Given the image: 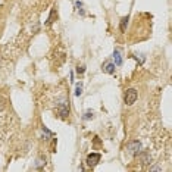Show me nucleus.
Segmentation results:
<instances>
[{"mask_svg": "<svg viewBox=\"0 0 172 172\" xmlns=\"http://www.w3.org/2000/svg\"><path fill=\"white\" fill-rule=\"evenodd\" d=\"M137 97H138L137 90H134V88H128V90L125 91V94H124V102H125L127 105H132V103H135Z\"/></svg>", "mask_w": 172, "mask_h": 172, "instance_id": "f257e3e1", "label": "nucleus"}, {"mask_svg": "<svg viewBox=\"0 0 172 172\" xmlns=\"http://www.w3.org/2000/svg\"><path fill=\"white\" fill-rule=\"evenodd\" d=\"M100 159H102V156L99 154V153H90L88 156H87V160H85V162H87V165L88 166H96L99 162H100Z\"/></svg>", "mask_w": 172, "mask_h": 172, "instance_id": "f03ea898", "label": "nucleus"}, {"mask_svg": "<svg viewBox=\"0 0 172 172\" xmlns=\"http://www.w3.org/2000/svg\"><path fill=\"white\" fill-rule=\"evenodd\" d=\"M140 149H141V144H140L138 141H131V143L128 144V151L132 153V154H137V153L140 151Z\"/></svg>", "mask_w": 172, "mask_h": 172, "instance_id": "7ed1b4c3", "label": "nucleus"}, {"mask_svg": "<svg viewBox=\"0 0 172 172\" xmlns=\"http://www.w3.org/2000/svg\"><path fill=\"white\" fill-rule=\"evenodd\" d=\"M57 112H59V115H60L62 118H66L68 113H69V106H68L66 103H60L59 108H57Z\"/></svg>", "mask_w": 172, "mask_h": 172, "instance_id": "20e7f679", "label": "nucleus"}, {"mask_svg": "<svg viewBox=\"0 0 172 172\" xmlns=\"http://www.w3.org/2000/svg\"><path fill=\"white\" fill-rule=\"evenodd\" d=\"M103 71H105L106 74H113V72H115V63L106 62V63L103 65Z\"/></svg>", "mask_w": 172, "mask_h": 172, "instance_id": "39448f33", "label": "nucleus"}, {"mask_svg": "<svg viewBox=\"0 0 172 172\" xmlns=\"http://www.w3.org/2000/svg\"><path fill=\"white\" fill-rule=\"evenodd\" d=\"M113 59H115V66L122 65V56H121V52L119 50H115L113 52Z\"/></svg>", "mask_w": 172, "mask_h": 172, "instance_id": "423d86ee", "label": "nucleus"}, {"mask_svg": "<svg viewBox=\"0 0 172 172\" xmlns=\"http://www.w3.org/2000/svg\"><path fill=\"white\" fill-rule=\"evenodd\" d=\"M55 16H56V9H52V12H50V16L47 18V22H46V25H52V24L55 22Z\"/></svg>", "mask_w": 172, "mask_h": 172, "instance_id": "0eeeda50", "label": "nucleus"}, {"mask_svg": "<svg viewBox=\"0 0 172 172\" xmlns=\"http://www.w3.org/2000/svg\"><path fill=\"white\" fill-rule=\"evenodd\" d=\"M127 25H128V16H125V18H122V21H121V31H122V33L125 31V28H127Z\"/></svg>", "mask_w": 172, "mask_h": 172, "instance_id": "6e6552de", "label": "nucleus"}, {"mask_svg": "<svg viewBox=\"0 0 172 172\" xmlns=\"http://www.w3.org/2000/svg\"><path fill=\"white\" fill-rule=\"evenodd\" d=\"M81 93H82V84L79 82V84H76V88H75V96H81Z\"/></svg>", "mask_w": 172, "mask_h": 172, "instance_id": "1a4fd4ad", "label": "nucleus"}, {"mask_svg": "<svg viewBox=\"0 0 172 172\" xmlns=\"http://www.w3.org/2000/svg\"><path fill=\"white\" fill-rule=\"evenodd\" d=\"M6 108V99L0 96V110H3Z\"/></svg>", "mask_w": 172, "mask_h": 172, "instance_id": "9d476101", "label": "nucleus"}, {"mask_svg": "<svg viewBox=\"0 0 172 172\" xmlns=\"http://www.w3.org/2000/svg\"><path fill=\"white\" fill-rule=\"evenodd\" d=\"M91 118H93V112H91V110L85 112V115H84V119H91Z\"/></svg>", "mask_w": 172, "mask_h": 172, "instance_id": "9b49d317", "label": "nucleus"}, {"mask_svg": "<svg viewBox=\"0 0 172 172\" xmlns=\"http://www.w3.org/2000/svg\"><path fill=\"white\" fill-rule=\"evenodd\" d=\"M84 71H85L84 66H78V68H76V72H78V74H84Z\"/></svg>", "mask_w": 172, "mask_h": 172, "instance_id": "f8f14e48", "label": "nucleus"}]
</instances>
